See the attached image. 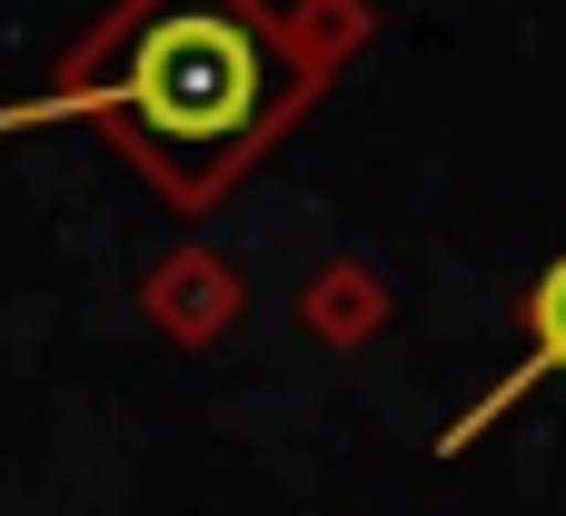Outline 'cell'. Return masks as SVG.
<instances>
[{
  "label": "cell",
  "mask_w": 566,
  "mask_h": 516,
  "mask_svg": "<svg viewBox=\"0 0 566 516\" xmlns=\"http://www.w3.org/2000/svg\"><path fill=\"white\" fill-rule=\"evenodd\" d=\"M318 70H328V50L298 40L289 20H269L259 0H119L40 99L0 109V129L80 109L139 169H159L169 199L199 209L269 149V129L298 119Z\"/></svg>",
  "instance_id": "6da1fadb"
},
{
  "label": "cell",
  "mask_w": 566,
  "mask_h": 516,
  "mask_svg": "<svg viewBox=\"0 0 566 516\" xmlns=\"http://www.w3.org/2000/svg\"><path fill=\"white\" fill-rule=\"evenodd\" d=\"M547 378H566V249L537 268V288H527V358H517V368H507V378H497V388H488V398H478V408H468V418H458L438 447L458 457V447H468L488 418H507V408H517L527 388H547Z\"/></svg>",
  "instance_id": "7a4b0ae2"
}]
</instances>
